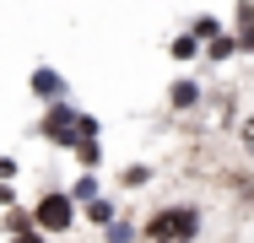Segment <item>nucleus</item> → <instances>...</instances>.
Returning a JSON list of instances; mask_svg holds the SVG:
<instances>
[{
  "label": "nucleus",
  "mask_w": 254,
  "mask_h": 243,
  "mask_svg": "<svg viewBox=\"0 0 254 243\" xmlns=\"http://www.w3.org/2000/svg\"><path fill=\"white\" fill-rule=\"evenodd\" d=\"M5 243H44V233H22V238H5Z\"/></svg>",
  "instance_id": "nucleus-12"
},
{
  "label": "nucleus",
  "mask_w": 254,
  "mask_h": 243,
  "mask_svg": "<svg viewBox=\"0 0 254 243\" xmlns=\"http://www.w3.org/2000/svg\"><path fill=\"white\" fill-rule=\"evenodd\" d=\"M238 38H244V49L254 54V5H244V11H238Z\"/></svg>",
  "instance_id": "nucleus-7"
},
{
  "label": "nucleus",
  "mask_w": 254,
  "mask_h": 243,
  "mask_svg": "<svg viewBox=\"0 0 254 243\" xmlns=\"http://www.w3.org/2000/svg\"><path fill=\"white\" fill-rule=\"evenodd\" d=\"M200 44H195V33H184V38H173V60H195Z\"/></svg>",
  "instance_id": "nucleus-8"
},
{
  "label": "nucleus",
  "mask_w": 254,
  "mask_h": 243,
  "mask_svg": "<svg viewBox=\"0 0 254 243\" xmlns=\"http://www.w3.org/2000/svg\"><path fill=\"white\" fill-rule=\"evenodd\" d=\"M195 38H216V16H200L195 22Z\"/></svg>",
  "instance_id": "nucleus-11"
},
{
  "label": "nucleus",
  "mask_w": 254,
  "mask_h": 243,
  "mask_svg": "<svg viewBox=\"0 0 254 243\" xmlns=\"http://www.w3.org/2000/svg\"><path fill=\"white\" fill-rule=\"evenodd\" d=\"M44 135L60 146H76V157L92 168L98 162V119L92 114H76L70 103H49V114H44Z\"/></svg>",
  "instance_id": "nucleus-1"
},
{
  "label": "nucleus",
  "mask_w": 254,
  "mask_h": 243,
  "mask_svg": "<svg viewBox=\"0 0 254 243\" xmlns=\"http://www.w3.org/2000/svg\"><path fill=\"white\" fill-rule=\"evenodd\" d=\"M173 108H195V103H200V87H195V81H173Z\"/></svg>",
  "instance_id": "nucleus-5"
},
{
  "label": "nucleus",
  "mask_w": 254,
  "mask_h": 243,
  "mask_svg": "<svg viewBox=\"0 0 254 243\" xmlns=\"http://www.w3.org/2000/svg\"><path fill=\"white\" fill-rule=\"evenodd\" d=\"M11 173H16V162H11V157H0V179H11Z\"/></svg>",
  "instance_id": "nucleus-13"
},
{
  "label": "nucleus",
  "mask_w": 254,
  "mask_h": 243,
  "mask_svg": "<svg viewBox=\"0 0 254 243\" xmlns=\"http://www.w3.org/2000/svg\"><path fill=\"white\" fill-rule=\"evenodd\" d=\"M108 243H135V227H130V222H114V227H108Z\"/></svg>",
  "instance_id": "nucleus-10"
},
{
  "label": "nucleus",
  "mask_w": 254,
  "mask_h": 243,
  "mask_svg": "<svg viewBox=\"0 0 254 243\" xmlns=\"http://www.w3.org/2000/svg\"><path fill=\"white\" fill-rule=\"evenodd\" d=\"M244 146H249V157H254V119H249V130H244Z\"/></svg>",
  "instance_id": "nucleus-14"
},
{
  "label": "nucleus",
  "mask_w": 254,
  "mask_h": 243,
  "mask_svg": "<svg viewBox=\"0 0 254 243\" xmlns=\"http://www.w3.org/2000/svg\"><path fill=\"white\" fill-rule=\"evenodd\" d=\"M146 238L152 243H195L200 238V211L195 205H162L146 222Z\"/></svg>",
  "instance_id": "nucleus-2"
},
{
  "label": "nucleus",
  "mask_w": 254,
  "mask_h": 243,
  "mask_svg": "<svg viewBox=\"0 0 254 243\" xmlns=\"http://www.w3.org/2000/svg\"><path fill=\"white\" fill-rule=\"evenodd\" d=\"M33 227H38V216H27V211H16V205H11V216H5V233H11V238H22V233H33Z\"/></svg>",
  "instance_id": "nucleus-6"
},
{
  "label": "nucleus",
  "mask_w": 254,
  "mask_h": 243,
  "mask_svg": "<svg viewBox=\"0 0 254 243\" xmlns=\"http://www.w3.org/2000/svg\"><path fill=\"white\" fill-rule=\"evenodd\" d=\"M87 216H92L98 227H114V205H108V200H92V205H87Z\"/></svg>",
  "instance_id": "nucleus-9"
},
{
  "label": "nucleus",
  "mask_w": 254,
  "mask_h": 243,
  "mask_svg": "<svg viewBox=\"0 0 254 243\" xmlns=\"http://www.w3.org/2000/svg\"><path fill=\"white\" fill-rule=\"evenodd\" d=\"M33 216H38V233H65L76 222V205H70V194H44Z\"/></svg>",
  "instance_id": "nucleus-3"
},
{
  "label": "nucleus",
  "mask_w": 254,
  "mask_h": 243,
  "mask_svg": "<svg viewBox=\"0 0 254 243\" xmlns=\"http://www.w3.org/2000/svg\"><path fill=\"white\" fill-rule=\"evenodd\" d=\"M33 92H38V97H54V103H60V97H65V81H60L54 70H38V76H33Z\"/></svg>",
  "instance_id": "nucleus-4"
},
{
  "label": "nucleus",
  "mask_w": 254,
  "mask_h": 243,
  "mask_svg": "<svg viewBox=\"0 0 254 243\" xmlns=\"http://www.w3.org/2000/svg\"><path fill=\"white\" fill-rule=\"evenodd\" d=\"M0 205H16V194H11V189H5V184H0Z\"/></svg>",
  "instance_id": "nucleus-15"
}]
</instances>
